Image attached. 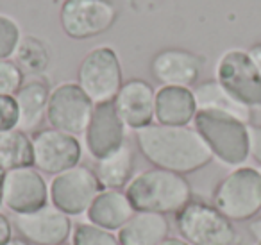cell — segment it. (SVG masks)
Masks as SVG:
<instances>
[{"mask_svg":"<svg viewBox=\"0 0 261 245\" xmlns=\"http://www.w3.org/2000/svg\"><path fill=\"white\" fill-rule=\"evenodd\" d=\"M136 145L152 166L170 172L193 174L213 161L210 147L195 127L150 124L136 131Z\"/></svg>","mask_w":261,"mask_h":245,"instance_id":"obj_1","label":"cell"},{"mask_svg":"<svg viewBox=\"0 0 261 245\" xmlns=\"http://www.w3.org/2000/svg\"><path fill=\"white\" fill-rule=\"evenodd\" d=\"M125 193L136 211L170 215L192 201V186L181 174L152 166L135 174L125 186Z\"/></svg>","mask_w":261,"mask_h":245,"instance_id":"obj_2","label":"cell"},{"mask_svg":"<svg viewBox=\"0 0 261 245\" xmlns=\"http://www.w3.org/2000/svg\"><path fill=\"white\" fill-rule=\"evenodd\" d=\"M249 126L225 113L197 111L193 127L199 131L215 159L225 166H242L250 156Z\"/></svg>","mask_w":261,"mask_h":245,"instance_id":"obj_3","label":"cell"},{"mask_svg":"<svg viewBox=\"0 0 261 245\" xmlns=\"http://www.w3.org/2000/svg\"><path fill=\"white\" fill-rule=\"evenodd\" d=\"M211 204L232 224L261 215V170L242 165L232 168L213 190Z\"/></svg>","mask_w":261,"mask_h":245,"instance_id":"obj_4","label":"cell"},{"mask_svg":"<svg viewBox=\"0 0 261 245\" xmlns=\"http://www.w3.org/2000/svg\"><path fill=\"white\" fill-rule=\"evenodd\" d=\"M175 227L190 245H236L238 231L211 202L192 201L175 213Z\"/></svg>","mask_w":261,"mask_h":245,"instance_id":"obj_5","label":"cell"},{"mask_svg":"<svg viewBox=\"0 0 261 245\" xmlns=\"http://www.w3.org/2000/svg\"><path fill=\"white\" fill-rule=\"evenodd\" d=\"M77 84L93 104L115 101L123 84L122 63L115 48L108 45L91 48L77 68Z\"/></svg>","mask_w":261,"mask_h":245,"instance_id":"obj_6","label":"cell"},{"mask_svg":"<svg viewBox=\"0 0 261 245\" xmlns=\"http://www.w3.org/2000/svg\"><path fill=\"white\" fill-rule=\"evenodd\" d=\"M100 191L102 186L95 176V170L81 163L54 176L48 184L50 204L68 216L86 215Z\"/></svg>","mask_w":261,"mask_h":245,"instance_id":"obj_7","label":"cell"},{"mask_svg":"<svg viewBox=\"0 0 261 245\" xmlns=\"http://www.w3.org/2000/svg\"><path fill=\"white\" fill-rule=\"evenodd\" d=\"M215 79L243 106L261 108V76L247 51H225L217 61Z\"/></svg>","mask_w":261,"mask_h":245,"instance_id":"obj_8","label":"cell"},{"mask_svg":"<svg viewBox=\"0 0 261 245\" xmlns=\"http://www.w3.org/2000/svg\"><path fill=\"white\" fill-rule=\"evenodd\" d=\"M111 0H65L59 11L61 29L72 40H90L108 33L116 22Z\"/></svg>","mask_w":261,"mask_h":245,"instance_id":"obj_9","label":"cell"},{"mask_svg":"<svg viewBox=\"0 0 261 245\" xmlns=\"http://www.w3.org/2000/svg\"><path fill=\"white\" fill-rule=\"evenodd\" d=\"M95 104L77 83H61L50 90L47 122L52 129L79 136L84 134Z\"/></svg>","mask_w":261,"mask_h":245,"instance_id":"obj_10","label":"cell"},{"mask_svg":"<svg viewBox=\"0 0 261 245\" xmlns=\"http://www.w3.org/2000/svg\"><path fill=\"white\" fill-rule=\"evenodd\" d=\"M33 140V166L41 174H58L77 166L83 158V145L77 136L58 129H38L31 136Z\"/></svg>","mask_w":261,"mask_h":245,"instance_id":"obj_11","label":"cell"},{"mask_svg":"<svg viewBox=\"0 0 261 245\" xmlns=\"http://www.w3.org/2000/svg\"><path fill=\"white\" fill-rule=\"evenodd\" d=\"M48 202V184L40 170L23 166L6 172L4 206L11 213L25 215L43 208Z\"/></svg>","mask_w":261,"mask_h":245,"instance_id":"obj_12","label":"cell"},{"mask_svg":"<svg viewBox=\"0 0 261 245\" xmlns=\"http://www.w3.org/2000/svg\"><path fill=\"white\" fill-rule=\"evenodd\" d=\"M15 227L31 245H59L72 236L73 222L72 216L48 202L36 211L15 215Z\"/></svg>","mask_w":261,"mask_h":245,"instance_id":"obj_13","label":"cell"},{"mask_svg":"<svg viewBox=\"0 0 261 245\" xmlns=\"http://www.w3.org/2000/svg\"><path fill=\"white\" fill-rule=\"evenodd\" d=\"M125 124L118 116L113 102L95 104L93 115L84 131V147L97 161L125 143Z\"/></svg>","mask_w":261,"mask_h":245,"instance_id":"obj_14","label":"cell"},{"mask_svg":"<svg viewBox=\"0 0 261 245\" xmlns=\"http://www.w3.org/2000/svg\"><path fill=\"white\" fill-rule=\"evenodd\" d=\"M113 104L127 129L135 133L156 122V90L143 79L125 81Z\"/></svg>","mask_w":261,"mask_h":245,"instance_id":"obj_15","label":"cell"},{"mask_svg":"<svg viewBox=\"0 0 261 245\" xmlns=\"http://www.w3.org/2000/svg\"><path fill=\"white\" fill-rule=\"evenodd\" d=\"M204 59L186 48H163L150 61V74L161 86L192 88L199 81Z\"/></svg>","mask_w":261,"mask_h":245,"instance_id":"obj_16","label":"cell"},{"mask_svg":"<svg viewBox=\"0 0 261 245\" xmlns=\"http://www.w3.org/2000/svg\"><path fill=\"white\" fill-rule=\"evenodd\" d=\"M135 213L125 190H102L86 211V218L102 229L118 233Z\"/></svg>","mask_w":261,"mask_h":245,"instance_id":"obj_17","label":"cell"},{"mask_svg":"<svg viewBox=\"0 0 261 245\" xmlns=\"http://www.w3.org/2000/svg\"><path fill=\"white\" fill-rule=\"evenodd\" d=\"M197 115V102L192 88L161 86L156 91V124L190 126Z\"/></svg>","mask_w":261,"mask_h":245,"instance_id":"obj_18","label":"cell"},{"mask_svg":"<svg viewBox=\"0 0 261 245\" xmlns=\"http://www.w3.org/2000/svg\"><path fill=\"white\" fill-rule=\"evenodd\" d=\"M120 245H160L170 236L167 215L136 211L116 233Z\"/></svg>","mask_w":261,"mask_h":245,"instance_id":"obj_19","label":"cell"},{"mask_svg":"<svg viewBox=\"0 0 261 245\" xmlns=\"http://www.w3.org/2000/svg\"><path fill=\"white\" fill-rule=\"evenodd\" d=\"M50 90L52 88L47 84V81L40 79V77H34V79L23 83V86L15 95L20 111L18 129L25 131V133H29V131L36 133L41 122L47 118Z\"/></svg>","mask_w":261,"mask_h":245,"instance_id":"obj_20","label":"cell"},{"mask_svg":"<svg viewBox=\"0 0 261 245\" xmlns=\"http://www.w3.org/2000/svg\"><path fill=\"white\" fill-rule=\"evenodd\" d=\"M193 97L197 102V111H217L225 113L234 118L250 124L252 109L238 102L217 79L204 81L193 88Z\"/></svg>","mask_w":261,"mask_h":245,"instance_id":"obj_21","label":"cell"},{"mask_svg":"<svg viewBox=\"0 0 261 245\" xmlns=\"http://www.w3.org/2000/svg\"><path fill=\"white\" fill-rule=\"evenodd\" d=\"M93 170L102 190H125L135 177V152L125 141L115 152L97 159Z\"/></svg>","mask_w":261,"mask_h":245,"instance_id":"obj_22","label":"cell"},{"mask_svg":"<svg viewBox=\"0 0 261 245\" xmlns=\"http://www.w3.org/2000/svg\"><path fill=\"white\" fill-rule=\"evenodd\" d=\"M33 140L22 129H11L0 133V166L8 170L33 166Z\"/></svg>","mask_w":261,"mask_h":245,"instance_id":"obj_23","label":"cell"},{"mask_svg":"<svg viewBox=\"0 0 261 245\" xmlns=\"http://www.w3.org/2000/svg\"><path fill=\"white\" fill-rule=\"evenodd\" d=\"M13 58H15L16 65L23 70V74L40 76L47 70L48 63H50V52L40 38L27 34V36H22Z\"/></svg>","mask_w":261,"mask_h":245,"instance_id":"obj_24","label":"cell"},{"mask_svg":"<svg viewBox=\"0 0 261 245\" xmlns=\"http://www.w3.org/2000/svg\"><path fill=\"white\" fill-rule=\"evenodd\" d=\"M70 243L72 245H120V241L115 233L102 229V227L95 226V224L86 220V222H79L73 226Z\"/></svg>","mask_w":261,"mask_h":245,"instance_id":"obj_25","label":"cell"},{"mask_svg":"<svg viewBox=\"0 0 261 245\" xmlns=\"http://www.w3.org/2000/svg\"><path fill=\"white\" fill-rule=\"evenodd\" d=\"M22 40L20 27L11 16L0 15V59H11Z\"/></svg>","mask_w":261,"mask_h":245,"instance_id":"obj_26","label":"cell"},{"mask_svg":"<svg viewBox=\"0 0 261 245\" xmlns=\"http://www.w3.org/2000/svg\"><path fill=\"white\" fill-rule=\"evenodd\" d=\"M25 83V74L15 59H0V95H13Z\"/></svg>","mask_w":261,"mask_h":245,"instance_id":"obj_27","label":"cell"},{"mask_svg":"<svg viewBox=\"0 0 261 245\" xmlns=\"http://www.w3.org/2000/svg\"><path fill=\"white\" fill-rule=\"evenodd\" d=\"M20 122V111L13 95H0V133L16 129Z\"/></svg>","mask_w":261,"mask_h":245,"instance_id":"obj_28","label":"cell"},{"mask_svg":"<svg viewBox=\"0 0 261 245\" xmlns=\"http://www.w3.org/2000/svg\"><path fill=\"white\" fill-rule=\"evenodd\" d=\"M249 143L250 158L261 166V126H249Z\"/></svg>","mask_w":261,"mask_h":245,"instance_id":"obj_29","label":"cell"},{"mask_svg":"<svg viewBox=\"0 0 261 245\" xmlns=\"http://www.w3.org/2000/svg\"><path fill=\"white\" fill-rule=\"evenodd\" d=\"M13 238V224L4 213H0V245H6Z\"/></svg>","mask_w":261,"mask_h":245,"instance_id":"obj_30","label":"cell"},{"mask_svg":"<svg viewBox=\"0 0 261 245\" xmlns=\"http://www.w3.org/2000/svg\"><path fill=\"white\" fill-rule=\"evenodd\" d=\"M247 52H249L250 59H252V63L256 65L257 72H259V76H261V43H254Z\"/></svg>","mask_w":261,"mask_h":245,"instance_id":"obj_31","label":"cell"},{"mask_svg":"<svg viewBox=\"0 0 261 245\" xmlns=\"http://www.w3.org/2000/svg\"><path fill=\"white\" fill-rule=\"evenodd\" d=\"M249 231H250V234L254 236V240L261 241V215L250 220V222H249Z\"/></svg>","mask_w":261,"mask_h":245,"instance_id":"obj_32","label":"cell"},{"mask_svg":"<svg viewBox=\"0 0 261 245\" xmlns=\"http://www.w3.org/2000/svg\"><path fill=\"white\" fill-rule=\"evenodd\" d=\"M160 245H190L186 240H182L181 236H168L165 241H161Z\"/></svg>","mask_w":261,"mask_h":245,"instance_id":"obj_33","label":"cell"},{"mask_svg":"<svg viewBox=\"0 0 261 245\" xmlns=\"http://www.w3.org/2000/svg\"><path fill=\"white\" fill-rule=\"evenodd\" d=\"M4 181H6V170L0 166V208L4 206Z\"/></svg>","mask_w":261,"mask_h":245,"instance_id":"obj_34","label":"cell"},{"mask_svg":"<svg viewBox=\"0 0 261 245\" xmlns=\"http://www.w3.org/2000/svg\"><path fill=\"white\" fill-rule=\"evenodd\" d=\"M6 245H31V243L25 240V238H22V236H13Z\"/></svg>","mask_w":261,"mask_h":245,"instance_id":"obj_35","label":"cell"},{"mask_svg":"<svg viewBox=\"0 0 261 245\" xmlns=\"http://www.w3.org/2000/svg\"><path fill=\"white\" fill-rule=\"evenodd\" d=\"M59 245H72V243H68V241H65V243H59Z\"/></svg>","mask_w":261,"mask_h":245,"instance_id":"obj_36","label":"cell"},{"mask_svg":"<svg viewBox=\"0 0 261 245\" xmlns=\"http://www.w3.org/2000/svg\"><path fill=\"white\" fill-rule=\"evenodd\" d=\"M254 245H261V241H254Z\"/></svg>","mask_w":261,"mask_h":245,"instance_id":"obj_37","label":"cell"}]
</instances>
